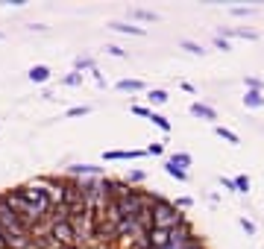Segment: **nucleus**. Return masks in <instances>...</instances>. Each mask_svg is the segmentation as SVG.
Here are the masks:
<instances>
[{
    "label": "nucleus",
    "instance_id": "1",
    "mask_svg": "<svg viewBox=\"0 0 264 249\" xmlns=\"http://www.w3.org/2000/svg\"><path fill=\"white\" fill-rule=\"evenodd\" d=\"M0 234L6 249H33V234L21 223V217L6 205V199L0 197Z\"/></svg>",
    "mask_w": 264,
    "mask_h": 249
},
{
    "label": "nucleus",
    "instance_id": "2",
    "mask_svg": "<svg viewBox=\"0 0 264 249\" xmlns=\"http://www.w3.org/2000/svg\"><path fill=\"white\" fill-rule=\"evenodd\" d=\"M150 205H153V229H164V232H170L176 226H182L185 223V214L176 208L170 199L158 197V194H150Z\"/></svg>",
    "mask_w": 264,
    "mask_h": 249
},
{
    "label": "nucleus",
    "instance_id": "3",
    "mask_svg": "<svg viewBox=\"0 0 264 249\" xmlns=\"http://www.w3.org/2000/svg\"><path fill=\"white\" fill-rule=\"evenodd\" d=\"M47 243L56 249H79V237L68 220H50L47 223Z\"/></svg>",
    "mask_w": 264,
    "mask_h": 249
},
{
    "label": "nucleus",
    "instance_id": "4",
    "mask_svg": "<svg viewBox=\"0 0 264 249\" xmlns=\"http://www.w3.org/2000/svg\"><path fill=\"white\" fill-rule=\"evenodd\" d=\"M194 240H197V232H194V226H191V223L185 220L182 226L170 229V237H167L164 249H185V246H191Z\"/></svg>",
    "mask_w": 264,
    "mask_h": 249
},
{
    "label": "nucleus",
    "instance_id": "5",
    "mask_svg": "<svg viewBox=\"0 0 264 249\" xmlns=\"http://www.w3.org/2000/svg\"><path fill=\"white\" fill-rule=\"evenodd\" d=\"M68 176L70 179H103V167L97 164H70L68 167Z\"/></svg>",
    "mask_w": 264,
    "mask_h": 249
},
{
    "label": "nucleus",
    "instance_id": "6",
    "mask_svg": "<svg viewBox=\"0 0 264 249\" xmlns=\"http://www.w3.org/2000/svg\"><path fill=\"white\" fill-rule=\"evenodd\" d=\"M144 149H106L103 158L106 161H132V158H141Z\"/></svg>",
    "mask_w": 264,
    "mask_h": 249
},
{
    "label": "nucleus",
    "instance_id": "7",
    "mask_svg": "<svg viewBox=\"0 0 264 249\" xmlns=\"http://www.w3.org/2000/svg\"><path fill=\"white\" fill-rule=\"evenodd\" d=\"M167 237H170V232H164V229H150L147 232V249H164Z\"/></svg>",
    "mask_w": 264,
    "mask_h": 249
},
{
    "label": "nucleus",
    "instance_id": "8",
    "mask_svg": "<svg viewBox=\"0 0 264 249\" xmlns=\"http://www.w3.org/2000/svg\"><path fill=\"white\" fill-rule=\"evenodd\" d=\"M109 30H115V33H126V35H147V30H144V27L126 24V21H112V24H109Z\"/></svg>",
    "mask_w": 264,
    "mask_h": 249
},
{
    "label": "nucleus",
    "instance_id": "9",
    "mask_svg": "<svg viewBox=\"0 0 264 249\" xmlns=\"http://www.w3.org/2000/svg\"><path fill=\"white\" fill-rule=\"evenodd\" d=\"M191 115L194 117H203V120H211V123L217 120V112H214L211 106H206V103H200V100H197V103H191Z\"/></svg>",
    "mask_w": 264,
    "mask_h": 249
},
{
    "label": "nucleus",
    "instance_id": "10",
    "mask_svg": "<svg viewBox=\"0 0 264 249\" xmlns=\"http://www.w3.org/2000/svg\"><path fill=\"white\" fill-rule=\"evenodd\" d=\"M50 73H53V70H50L47 65H33L30 70H27V76H30L33 82H38V85L47 82V79H50Z\"/></svg>",
    "mask_w": 264,
    "mask_h": 249
},
{
    "label": "nucleus",
    "instance_id": "11",
    "mask_svg": "<svg viewBox=\"0 0 264 249\" xmlns=\"http://www.w3.org/2000/svg\"><path fill=\"white\" fill-rule=\"evenodd\" d=\"M244 106L246 109H261L264 106V94L261 91H246L244 94Z\"/></svg>",
    "mask_w": 264,
    "mask_h": 249
},
{
    "label": "nucleus",
    "instance_id": "12",
    "mask_svg": "<svg viewBox=\"0 0 264 249\" xmlns=\"http://www.w3.org/2000/svg\"><path fill=\"white\" fill-rule=\"evenodd\" d=\"M144 88H147V85L141 82V79H121V82H118V91H129V94H138Z\"/></svg>",
    "mask_w": 264,
    "mask_h": 249
},
{
    "label": "nucleus",
    "instance_id": "13",
    "mask_svg": "<svg viewBox=\"0 0 264 249\" xmlns=\"http://www.w3.org/2000/svg\"><path fill=\"white\" fill-rule=\"evenodd\" d=\"M167 161H170V164H176L179 170H185V167H191V164H194V158L188 155V152H173Z\"/></svg>",
    "mask_w": 264,
    "mask_h": 249
},
{
    "label": "nucleus",
    "instance_id": "14",
    "mask_svg": "<svg viewBox=\"0 0 264 249\" xmlns=\"http://www.w3.org/2000/svg\"><path fill=\"white\" fill-rule=\"evenodd\" d=\"M94 59H91V56H76V62H73V70H76V73H82V70H88V73H91V70H94Z\"/></svg>",
    "mask_w": 264,
    "mask_h": 249
},
{
    "label": "nucleus",
    "instance_id": "15",
    "mask_svg": "<svg viewBox=\"0 0 264 249\" xmlns=\"http://www.w3.org/2000/svg\"><path fill=\"white\" fill-rule=\"evenodd\" d=\"M164 173H167V176H173L176 182H188V170H179V167L170 164V161H164Z\"/></svg>",
    "mask_w": 264,
    "mask_h": 249
},
{
    "label": "nucleus",
    "instance_id": "16",
    "mask_svg": "<svg viewBox=\"0 0 264 249\" xmlns=\"http://www.w3.org/2000/svg\"><path fill=\"white\" fill-rule=\"evenodd\" d=\"M129 18H135V21H158V15L150 12V9H129Z\"/></svg>",
    "mask_w": 264,
    "mask_h": 249
},
{
    "label": "nucleus",
    "instance_id": "17",
    "mask_svg": "<svg viewBox=\"0 0 264 249\" xmlns=\"http://www.w3.org/2000/svg\"><path fill=\"white\" fill-rule=\"evenodd\" d=\"M150 120L156 123L158 129H161V132H170V129H173V126H170V120H167L164 115H158V112H150Z\"/></svg>",
    "mask_w": 264,
    "mask_h": 249
},
{
    "label": "nucleus",
    "instance_id": "18",
    "mask_svg": "<svg viewBox=\"0 0 264 249\" xmlns=\"http://www.w3.org/2000/svg\"><path fill=\"white\" fill-rule=\"evenodd\" d=\"M214 132L220 135V138H226L229 144H241V138L232 132V129H226V126H220V123H214Z\"/></svg>",
    "mask_w": 264,
    "mask_h": 249
},
{
    "label": "nucleus",
    "instance_id": "19",
    "mask_svg": "<svg viewBox=\"0 0 264 249\" xmlns=\"http://www.w3.org/2000/svg\"><path fill=\"white\" fill-rule=\"evenodd\" d=\"M223 35H241V38H249V41L258 38V33H252V30H223V27H220V38H223Z\"/></svg>",
    "mask_w": 264,
    "mask_h": 249
},
{
    "label": "nucleus",
    "instance_id": "20",
    "mask_svg": "<svg viewBox=\"0 0 264 249\" xmlns=\"http://www.w3.org/2000/svg\"><path fill=\"white\" fill-rule=\"evenodd\" d=\"M147 97H150V103L161 106V103H167V91H164V88H150V91H147Z\"/></svg>",
    "mask_w": 264,
    "mask_h": 249
},
{
    "label": "nucleus",
    "instance_id": "21",
    "mask_svg": "<svg viewBox=\"0 0 264 249\" xmlns=\"http://www.w3.org/2000/svg\"><path fill=\"white\" fill-rule=\"evenodd\" d=\"M232 182H235V194H249V176L241 173V176H235Z\"/></svg>",
    "mask_w": 264,
    "mask_h": 249
},
{
    "label": "nucleus",
    "instance_id": "22",
    "mask_svg": "<svg viewBox=\"0 0 264 249\" xmlns=\"http://www.w3.org/2000/svg\"><path fill=\"white\" fill-rule=\"evenodd\" d=\"M82 79H85V73H76V70H70V73L62 79V82L70 85V88H79V85H82Z\"/></svg>",
    "mask_w": 264,
    "mask_h": 249
},
{
    "label": "nucleus",
    "instance_id": "23",
    "mask_svg": "<svg viewBox=\"0 0 264 249\" xmlns=\"http://www.w3.org/2000/svg\"><path fill=\"white\" fill-rule=\"evenodd\" d=\"M85 115H91V106H73V109L65 112V117H85Z\"/></svg>",
    "mask_w": 264,
    "mask_h": 249
},
{
    "label": "nucleus",
    "instance_id": "24",
    "mask_svg": "<svg viewBox=\"0 0 264 249\" xmlns=\"http://www.w3.org/2000/svg\"><path fill=\"white\" fill-rule=\"evenodd\" d=\"M182 50H188V53H194V56H203V53H206V50L200 47L197 41H191V38H185V41H182Z\"/></svg>",
    "mask_w": 264,
    "mask_h": 249
},
{
    "label": "nucleus",
    "instance_id": "25",
    "mask_svg": "<svg viewBox=\"0 0 264 249\" xmlns=\"http://www.w3.org/2000/svg\"><path fill=\"white\" fill-rule=\"evenodd\" d=\"M123 182H126V185H138V182H144V173H141V170H129Z\"/></svg>",
    "mask_w": 264,
    "mask_h": 249
},
{
    "label": "nucleus",
    "instance_id": "26",
    "mask_svg": "<svg viewBox=\"0 0 264 249\" xmlns=\"http://www.w3.org/2000/svg\"><path fill=\"white\" fill-rule=\"evenodd\" d=\"M241 229L252 237V234H255V223H252V220H246V217H241Z\"/></svg>",
    "mask_w": 264,
    "mask_h": 249
},
{
    "label": "nucleus",
    "instance_id": "27",
    "mask_svg": "<svg viewBox=\"0 0 264 249\" xmlns=\"http://www.w3.org/2000/svg\"><path fill=\"white\" fill-rule=\"evenodd\" d=\"M161 152H164V147H161V144H150V147L144 149V155H161Z\"/></svg>",
    "mask_w": 264,
    "mask_h": 249
},
{
    "label": "nucleus",
    "instance_id": "28",
    "mask_svg": "<svg viewBox=\"0 0 264 249\" xmlns=\"http://www.w3.org/2000/svg\"><path fill=\"white\" fill-rule=\"evenodd\" d=\"M214 47L223 50V53H226V50H232V47H229V41H226V38H220V35H214Z\"/></svg>",
    "mask_w": 264,
    "mask_h": 249
},
{
    "label": "nucleus",
    "instance_id": "29",
    "mask_svg": "<svg viewBox=\"0 0 264 249\" xmlns=\"http://www.w3.org/2000/svg\"><path fill=\"white\" fill-rule=\"evenodd\" d=\"M106 53H112V56H121V59L126 56V50H123V47H118V44H109V47H106Z\"/></svg>",
    "mask_w": 264,
    "mask_h": 249
},
{
    "label": "nucleus",
    "instance_id": "30",
    "mask_svg": "<svg viewBox=\"0 0 264 249\" xmlns=\"http://www.w3.org/2000/svg\"><path fill=\"white\" fill-rule=\"evenodd\" d=\"M173 205H176V208H179V211H182V208H191L194 202H191V197H182V199H176Z\"/></svg>",
    "mask_w": 264,
    "mask_h": 249
},
{
    "label": "nucleus",
    "instance_id": "31",
    "mask_svg": "<svg viewBox=\"0 0 264 249\" xmlns=\"http://www.w3.org/2000/svg\"><path fill=\"white\" fill-rule=\"evenodd\" d=\"M132 115H138V117H150V109H144V106H132Z\"/></svg>",
    "mask_w": 264,
    "mask_h": 249
},
{
    "label": "nucleus",
    "instance_id": "32",
    "mask_svg": "<svg viewBox=\"0 0 264 249\" xmlns=\"http://www.w3.org/2000/svg\"><path fill=\"white\" fill-rule=\"evenodd\" d=\"M232 15H252V9H249V6H235Z\"/></svg>",
    "mask_w": 264,
    "mask_h": 249
},
{
    "label": "nucleus",
    "instance_id": "33",
    "mask_svg": "<svg viewBox=\"0 0 264 249\" xmlns=\"http://www.w3.org/2000/svg\"><path fill=\"white\" fill-rule=\"evenodd\" d=\"M185 249H206V246H203V237H197V240H194L191 246H185Z\"/></svg>",
    "mask_w": 264,
    "mask_h": 249
},
{
    "label": "nucleus",
    "instance_id": "34",
    "mask_svg": "<svg viewBox=\"0 0 264 249\" xmlns=\"http://www.w3.org/2000/svg\"><path fill=\"white\" fill-rule=\"evenodd\" d=\"M220 182H223V188H226V191H235V182H232V179H220Z\"/></svg>",
    "mask_w": 264,
    "mask_h": 249
},
{
    "label": "nucleus",
    "instance_id": "35",
    "mask_svg": "<svg viewBox=\"0 0 264 249\" xmlns=\"http://www.w3.org/2000/svg\"><path fill=\"white\" fill-rule=\"evenodd\" d=\"M0 249H6V243H3V234H0Z\"/></svg>",
    "mask_w": 264,
    "mask_h": 249
},
{
    "label": "nucleus",
    "instance_id": "36",
    "mask_svg": "<svg viewBox=\"0 0 264 249\" xmlns=\"http://www.w3.org/2000/svg\"><path fill=\"white\" fill-rule=\"evenodd\" d=\"M0 38H3V35H0Z\"/></svg>",
    "mask_w": 264,
    "mask_h": 249
}]
</instances>
